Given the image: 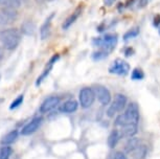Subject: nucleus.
<instances>
[{
  "label": "nucleus",
  "instance_id": "24",
  "mask_svg": "<svg viewBox=\"0 0 160 159\" xmlns=\"http://www.w3.org/2000/svg\"><path fill=\"white\" fill-rule=\"evenodd\" d=\"M12 154V149L10 147H3L0 150V159H8Z\"/></svg>",
  "mask_w": 160,
  "mask_h": 159
},
{
  "label": "nucleus",
  "instance_id": "7",
  "mask_svg": "<svg viewBox=\"0 0 160 159\" xmlns=\"http://www.w3.org/2000/svg\"><path fill=\"white\" fill-rule=\"evenodd\" d=\"M109 72L116 76H126L130 71V65L128 62L123 61L122 59H116L109 66Z\"/></svg>",
  "mask_w": 160,
  "mask_h": 159
},
{
  "label": "nucleus",
  "instance_id": "9",
  "mask_svg": "<svg viewBox=\"0 0 160 159\" xmlns=\"http://www.w3.org/2000/svg\"><path fill=\"white\" fill-rule=\"evenodd\" d=\"M17 19V13L13 8L7 7L3 11H0V24L5 25L14 22Z\"/></svg>",
  "mask_w": 160,
  "mask_h": 159
},
{
  "label": "nucleus",
  "instance_id": "25",
  "mask_svg": "<svg viewBox=\"0 0 160 159\" xmlns=\"http://www.w3.org/2000/svg\"><path fill=\"white\" fill-rule=\"evenodd\" d=\"M108 159H128V157H127V155L125 154V152L116 151L112 153V154H110Z\"/></svg>",
  "mask_w": 160,
  "mask_h": 159
},
{
  "label": "nucleus",
  "instance_id": "14",
  "mask_svg": "<svg viewBox=\"0 0 160 159\" xmlns=\"http://www.w3.org/2000/svg\"><path fill=\"white\" fill-rule=\"evenodd\" d=\"M81 12H82V8L81 7H78L77 10H75L73 13H72L70 16H69L67 19H66L64 21V23L62 24V28L64 29V31H66V29H68L70 26L73 24V23L75 22V21L78 20V18L80 17L81 15Z\"/></svg>",
  "mask_w": 160,
  "mask_h": 159
},
{
  "label": "nucleus",
  "instance_id": "13",
  "mask_svg": "<svg viewBox=\"0 0 160 159\" xmlns=\"http://www.w3.org/2000/svg\"><path fill=\"white\" fill-rule=\"evenodd\" d=\"M141 146V139L138 137H130L128 139V142L125 145V152L131 154L133 151H135L137 148H139Z\"/></svg>",
  "mask_w": 160,
  "mask_h": 159
},
{
  "label": "nucleus",
  "instance_id": "29",
  "mask_svg": "<svg viewBox=\"0 0 160 159\" xmlns=\"http://www.w3.org/2000/svg\"><path fill=\"white\" fill-rule=\"evenodd\" d=\"M116 0H104V4L107 5V7H111Z\"/></svg>",
  "mask_w": 160,
  "mask_h": 159
},
{
  "label": "nucleus",
  "instance_id": "12",
  "mask_svg": "<svg viewBox=\"0 0 160 159\" xmlns=\"http://www.w3.org/2000/svg\"><path fill=\"white\" fill-rule=\"evenodd\" d=\"M137 124H128L120 128V133H122V137H127V138L134 137L137 134Z\"/></svg>",
  "mask_w": 160,
  "mask_h": 159
},
{
  "label": "nucleus",
  "instance_id": "30",
  "mask_svg": "<svg viewBox=\"0 0 160 159\" xmlns=\"http://www.w3.org/2000/svg\"><path fill=\"white\" fill-rule=\"evenodd\" d=\"M2 56H3V50H2V48L0 47V59L2 58Z\"/></svg>",
  "mask_w": 160,
  "mask_h": 159
},
{
  "label": "nucleus",
  "instance_id": "6",
  "mask_svg": "<svg viewBox=\"0 0 160 159\" xmlns=\"http://www.w3.org/2000/svg\"><path fill=\"white\" fill-rule=\"evenodd\" d=\"M93 91L95 93V97L102 106H109L112 102V95L109 89L102 85H95L93 87Z\"/></svg>",
  "mask_w": 160,
  "mask_h": 159
},
{
  "label": "nucleus",
  "instance_id": "11",
  "mask_svg": "<svg viewBox=\"0 0 160 159\" xmlns=\"http://www.w3.org/2000/svg\"><path fill=\"white\" fill-rule=\"evenodd\" d=\"M122 138V135L120 133V130H118V129H114V130H112L111 133L109 134V136H108V140H107L109 148L114 149Z\"/></svg>",
  "mask_w": 160,
  "mask_h": 159
},
{
  "label": "nucleus",
  "instance_id": "28",
  "mask_svg": "<svg viewBox=\"0 0 160 159\" xmlns=\"http://www.w3.org/2000/svg\"><path fill=\"white\" fill-rule=\"evenodd\" d=\"M123 52H125L126 57H131V56H133V53H134V49L131 48V47H127Z\"/></svg>",
  "mask_w": 160,
  "mask_h": 159
},
{
  "label": "nucleus",
  "instance_id": "27",
  "mask_svg": "<svg viewBox=\"0 0 160 159\" xmlns=\"http://www.w3.org/2000/svg\"><path fill=\"white\" fill-rule=\"evenodd\" d=\"M153 24L155 27L158 28L159 26H160V16L159 15H157V16L154 17V20H153Z\"/></svg>",
  "mask_w": 160,
  "mask_h": 159
},
{
  "label": "nucleus",
  "instance_id": "5",
  "mask_svg": "<svg viewBox=\"0 0 160 159\" xmlns=\"http://www.w3.org/2000/svg\"><path fill=\"white\" fill-rule=\"evenodd\" d=\"M95 93L91 87H84L81 89L78 93V104L84 109H88L94 104L95 101Z\"/></svg>",
  "mask_w": 160,
  "mask_h": 159
},
{
  "label": "nucleus",
  "instance_id": "3",
  "mask_svg": "<svg viewBox=\"0 0 160 159\" xmlns=\"http://www.w3.org/2000/svg\"><path fill=\"white\" fill-rule=\"evenodd\" d=\"M127 105H128V98H127L126 95L122 93H117L114 97V100L110 103L106 114H107L108 117L112 118L114 116H116L118 113L122 112L126 109Z\"/></svg>",
  "mask_w": 160,
  "mask_h": 159
},
{
  "label": "nucleus",
  "instance_id": "18",
  "mask_svg": "<svg viewBox=\"0 0 160 159\" xmlns=\"http://www.w3.org/2000/svg\"><path fill=\"white\" fill-rule=\"evenodd\" d=\"M17 138H18V131L17 130L11 131L10 133H8L3 138H2L1 143L2 145H5V146L11 145V143H13Z\"/></svg>",
  "mask_w": 160,
  "mask_h": 159
},
{
  "label": "nucleus",
  "instance_id": "31",
  "mask_svg": "<svg viewBox=\"0 0 160 159\" xmlns=\"http://www.w3.org/2000/svg\"><path fill=\"white\" fill-rule=\"evenodd\" d=\"M47 1H52V0H47Z\"/></svg>",
  "mask_w": 160,
  "mask_h": 159
},
{
  "label": "nucleus",
  "instance_id": "2",
  "mask_svg": "<svg viewBox=\"0 0 160 159\" xmlns=\"http://www.w3.org/2000/svg\"><path fill=\"white\" fill-rule=\"evenodd\" d=\"M21 41V34L16 28H8L0 32V42L8 50L17 48Z\"/></svg>",
  "mask_w": 160,
  "mask_h": 159
},
{
  "label": "nucleus",
  "instance_id": "8",
  "mask_svg": "<svg viewBox=\"0 0 160 159\" xmlns=\"http://www.w3.org/2000/svg\"><path fill=\"white\" fill-rule=\"evenodd\" d=\"M42 121H43V118H42L41 116H37V117L32 118V121L28 122V124H26L22 128V130H21V134H22V135H31V134H32L34 132L37 131L39 129V127L41 126Z\"/></svg>",
  "mask_w": 160,
  "mask_h": 159
},
{
  "label": "nucleus",
  "instance_id": "20",
  "mask_svg": "<svg viewBox=\"0 0 160 159\" xmlns=\"http://www.w3.org/2000/svg\"><path fill=\"white\" fill-rule=\"evenodd\" d=\"M108 55H109V52H107V50L98 49L92 53V59L94 60V61H102V60L107 58Z\"/></svg>",
  "mask_w": 160,
  "mask_h": 159
},
{
  "label": "nucleus",
  "instance_id": "1",
  "mask_svg": "<svg viewBox=\"0 0 160 159\" xmlns=\"http://www.w3.org/2000/svg\"><path fill=\"white\" fill-rule=\"evenodd\" d=\"M139 122V108L136 103H130L127 105L125 112L117 114L114 119L116 127H123L128 124H138Z\"/></svg>",
  "mask_w": 160,
  "mask_h": 159
},
{
  "label": "nucleus",
  "instance_id": "21",
  "mask_svg": "<svg viewBox=\"0 0 160 159\" xmlns=\"http://www.w3.org/2000/svg\"><path fill=\"white\" fill-rule=\"evenodd\" d=\"M131 154H132V156L135 159H141V158H143L144 155L147 154V148H146V146L141 145L139 148H137L136 150H135V151H133Z\"/></svg>",
  "mask_w": 160,
  "mask_h": 159
},
{
  "label": "nucleus",
  "instance_id": "22",
  "mask_svg": "<svg viewBox=\"0 0 160 159\" xmlns=\"http://www.w3.org/2000/svg\"><path fill=\"white\" fill-rule=\"evenodd\" d=\"M0 5L10 8H16L20 7V0H0Z\"/></svg>",
  "mask_w": 160,
  "mask_h": 159
},
{
  "label": "nucleus",
  "instance_id": "15",
  "mask_svg": "<svg viewBox=\"0 0 160 159\" xmlns=\"http://www.w3.org/2000/svg\"><path fill=\"white\" fill-rule=\"evenodd\" d=\"M55 16V14L50 15L49 17L47 18L46 21L44 22V24L41 26L40 28V35H41V39L42 40H45L49 37L50 35V28H51V19Z\"/></svg>",
  "mask_w": 160,
  "mask_h": 159
},
{
  "label": "nucleus",
  "instance_id": "17",
  "mask_svg": "<svg viewBox=\"0 0 160 159\" xmlns=\"http://www.w3.org/2000/svg\"><path fill=\"white\" fill-rule=\"evenodd\" d=\"M21 32L26 36H32L36 32V24L32 21H25L21 25Z\"/></svg>",
  "mask_w": 160,
  "mask_h": 159
},
{
  "label": "nucleus",
  "instance_id": "26",
  "mask_svg": "<svg viewBox=\"0 0 160 159\" xmlns=\"http://www.w3.org/2000/svg\"><path fill=\"white\" fill-rule=\"evenodd\" d=\"M23 98H24L23 95H19V97H18L16 98V100H14L13 103L11 104L10 109H11V110L16 109V108L19 107L20 105H22V103H23Z\"/></svg>",
  "mask_w": 160,
  "mask_h": 159
},
{
  "label": "nucleus",
  "instance_id": "16",
  "mask_svg": "<svg viewBox=\"0 0 160 159\" xmlns=\"http://www.w3.org/2000/svg\"><path fill=\"white\" fill-rule=\"evenodd\" d=\"M78 103L74 100H69L66 101L64 104L62 105L60 108V111L63 113H73L78 110Z\"/></svg>",
  "mask_w": 160,
  "mask_h": 159
},
{
  "label": "nucleus",
  "instance_id": "23",
  "mask_svg": "<svg viewBox=\"0 0 160 159\" xmlns=\"http://www.w3.org/2000/svg\"><path fill=\"white\" fill-rule=\"evenodd\" d=\"M131 79L133 81H141L144 79V72L140 68H134L131 72Z\"/></svg>",
  "mask_w": 160,
  "mask_h": 159
},
{
  "label": "nucleus",
  "instance_id": "4",
  "mask_svg": "<svg viewBox=\"0 0 160 159\" xmlns=\"http://www.w3.org/2000/svg\"><path fill=\"white\" fill-rule=\"evenodd\" d=\"M118 37L116 34H106L104 37H98L92 40L93 46L98 47L99 49H105L107 52H111L115 48Z\"/></svg>",
  "mask_w": 160,
  "mask_h": 159
},
{
  "label": "nucleus",
  "instance_id": "10",
  "mask_svg": "<svg viewBox=\"0 0 160 159\" xmlns=\"http://www.w3.org/2000/svg\"><path fill=\"white\" fill-rule=\"evenodd\" d=\"M60 101L61 98L59 97H49L45 100L43 103H42L41 107H40V111L42 113H47L49 111L53 110L55 108L60 104Z\"/></svg>",
  "mask_w": 160,
  "mask_h": 159
},
{
  "label": "nucleus",
  "instance_id": "19",
  "mask_svg": "<svg viewBox=\"0 0 160 159\" xmlns=\"http://www.w3.org/2000/svg\"><path fill=\"white\" fill-rule=\"evenodd\" d=\"M139 32H140V28L136 26V27H133L131 29H129L128 32H126L122 38L125 41H129V40H131V39L136 38L137 36L139 35Z\"/></svg>",
  "mask_w": 160,
  "mask_h": 159
}]
</instances>
